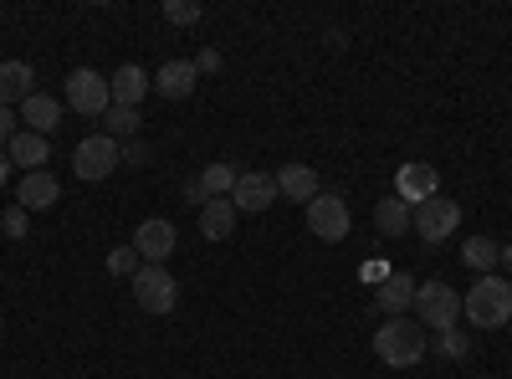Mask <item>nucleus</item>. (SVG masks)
Returning <instances> with one entry per match:
<instances>
[{
	"label": "nucleus",
	"mask_w": 512,
	"mask_h": 379,
	"mask_svg": "<svg viewBox=\"0 0 512 379\" xmlns=\"http://www.w3.org/2000/svg\"><path fill=\"white\" fill-rule=\"evenodd\" d=\"M154 88V77L139 67V62H123L113 77H108V93H113V108H139Z\"/></svg>",
	"instance_id": "obj_11"
},
{
	"label": "nucleus",
	"mask_w": 512,
	"mask_h": 379,
	"mask_svg": "<svg viewBox=\"0 0 512 379\" xmlns=\"http://www.w3.org/2000/svg\"><path fill=\"white\" fill-rule=\"evenodd\" d=\"M57 200H62V180H57L52 170L21 175V185H16V205H21V210H52Z\"/></svg>",
	"instance_id": "obj_13"
},
{
	"label": "nucleus",
	"mask_w": 512,
	"mask_h": 379,
	"mask_svg": "<svg viewBox=\"0 0 512 379\" xmlns=\"http://www.w3.org/2000/svg\"><path fill=\"white\" fill-rule=\"evenodd\" d=\"M123 159H128V164H144V159H149V144H128Z\"/></svg>",
	"instance_id": "obj_32"
},
{
	"label": "nucleus",
	"mask_w": 512,
	"mask_h": 379,
	"mask_svg": "<svg viewBox=\"0 0 512 379\" xmlns=\"http://www.w3.org/2000/svg\"><path fill=\"white\" fill-rule=\"evenodd\" d=\"M200 185H205L210 200H231V190H236V170H231V164H205V170H200Z\"/></svg>",
	"instance_id": "obj_24"
},
{
	"label": "nucleus",
	"mask_w": 512,
	"mask_h": 379,
	"mask_svg": "<svg viewBox=\"0 0 512 379\" xmlns=\"http://www.w3.org/2000/svg\"><path fill=\"white\" fill-rule=\"evenodd\" d=\"M134 303H139L144 313H175L180 282L169 277L164 267H139V277H134Z\"/></svg>",
	"instance_id": "obj_7"
},
{
	"label": "nucleus",
	"mask_w": 512,
	"mask_h": 379,
	"mask_svg": "<svg viewBox=\"0 0 512 379\" xmlns=\"http://www.w3.org/2000/svg\"><path fill=\"white\" fill-rule=\"evenodd\" d=\"M349 226H354V216H349L344 195H328V190H323L318 200H308V231H313L318 241H344Z\"/></svg>",
	"instance_id": "obj_8"
},
{
	"label": "nucleus",
	"mask_w": 512,
	"mask_h": 379,
	"mask_svg": "<svg viewBox=\"0 0 512 379\" xmlns=\"http://www.w3.org/2000/svg\"><path fill=\"white\" fill-rule=\"evenodd\" d=\"M461 262L472 267V272H482V277H487V272L502 262V246H497L492 236H466V241H461Z\"/></svg>",
	"instance_id": "obj_22"
},
{
	"label": "nucleus",
	"mask_w": 512,
	"mask_h": 379,
	"mask_svg": "<svg viewBox=\"0 0 512 379\" xmlns=\"http://www.w3.org/2000/svg\"><path fill=\"white\" fill-rule=\"evenodd\" d=\"M118 164H123V149H118V139H108V134H88V139L72 149L77 180H108Z\"/></svg>",
	"instance_id": "obj_5"
},
{
	"label": "nucleus",
	"mask_w": 512,
	"mask_h": 379,
	"mask_svg": "<svg viewBox=\"0 0 512 379\" xmlns=\"http://www.w3.org/2000/svg\"><path fill=\"white\" fill-rule=\"evenodd\" d=\"M277 195H287V200H297V205L318 200V195H323L318 170H313V164H282V170H277Z\"/></svg>",
	"instance_id": "obj_16"
},
{
	"label": "nucleus",
	"mask_w": 512,
	"mask_h": 379,
	"mask_svg": "<svg viewBox=\"0 0 512 379\" xmlns=\"http://www.w3.org/2000/svg\"><path fill=\"white\" fill-rule=\"evenodd\" d=\"M395 195L415 210V205L441 195V175L431 170V164H400V170H395Z\"/></svg>",
	"instance_id": "obj_10"
},
{
	"label": "nucleus",
	"mask_w": 512,
	"mask_h": 379,
	"mask_svg": "<svg viewBox=\"0 0 512 379\" xmlns=\"http://www.w3.org/2000/svg\"><path fill=\"white\" fill-rule=\"evenodd\" d=\"M139 262H144V257H139L134 246H113V251H108V272H113V277H139Z\"/></svg>",
	"instance_id": "obj_26"
},
{
	"label": "nucleus",
	"mask_w": 512,
	"mask_h": 379,
	"mask_svg": "<svg viewBox=\"0 0 512 379\" xmlns=\"http://www.w3.org/2000/svg\"><path fill=\"white\" fill-rule=\"evenodd\" d=\"M466 349H472V344H466V333H456V328H446V333H441V354H451V359H461Z\"/></svg>",
	"instance_id": "obj_29"
},
{
	"label": "nucleus",
	"mask_w": 512,
	"mask_h": 379,
	"mask_svg": "<svg viewBox=\"0 0 512 379\" xmlns=\"http://www.w3.org/2000/svg\"><path fill=\"white\" fill-rule=\"evenodd\" d=\"M502 267H507V272H512V246H507V251H502Z\"/></svg>",
	"instance_id": "obj_34"
},
{
	"label": "nucleus",
	"mask_w": 512,
	"mask_h": 379,
	"mask_svg": "<svg viewBox=\"0 0 512 379\" xmlns=\"http://www.w3.org/2000/svg\"><path fill=\"white\" fill-rule=\"evenodd\" d=\"M415 313H420V328L446 333V328H456V318H461V292H456L451 282H420V287H415Z\"/></svg>",
	"instance_id": "obj_3"
},
{
	"label": "nucleus",
	"mask_w": 512,
	"mask_h": 379,
	"mask_svg": "<svg viewBox=\"0 0 512 379\" xmlns=\"http://www.w3.org/2000/svg\"><path fill=\"white\" fill-rule=\"evenodd\" d=\"M231 205L236 210H267L277 205V175H262V170H251V175H236V190H231Z\"/></svg>",
	"instance_id": "obj_12"
},
{
	"label": "nucleus",
	"mask_w": 512,
	"mask_h": 379,
	"mask_svg": "<svg viewBox=\"0 0 512 379\" xmlns=\"http://www.w3.org/2000/svg\"><path fill=\"white\" fill-rule=\"evenodd\" d=\"M456 226H461V205H456V200H446V195H436V200L415 205V226H410V231H420V241L441 246V241H451V236H456Z\"/></svg>",
	"instance_id": "obj_6"
},
{
	"label": "nucleus",
	"mask_w": 512,
	"mask_h": 379,
	"mask_svg": "<svg viewBox=\"0 0 512 379\" xmlns=\"http://www.w3.org/2000/svg\"><path fill=\"white\" fill-rule=\"evenodd\" d=\"M195 82H200L195 62H164V67L154 72V93H159V98H169V103H180V98H190V93H195Z\"/></svg>",
	"instance_id": "obj_17"
},
{
	"label": "nucleus",
	"mask_w": 512,
	"mask_h": 379,
	"mask_svg": "<svg viewBox=\"0 0 512 379\" xmlns=\"http://www.w3.org/2000/svg\"><path fill=\"white\" fill-rule=\"evenodd\" d=\"M175 246H180V231H175V221H164V216H149L134 231V251H139L149 267H164L169 257H175Z\"/></svg>",
	"instance_id": "obj_9"
},
{
	"label": "nucleus",
	"mask_w": 512,
	"mask_h": 379,
	"mask_svg": "<svg viewBox=\"0 0 512 379\" xmlns=\"http://www.w3.org/2000/svg\"><path fill=\"white\" fill-rule=\"evenodd\" d=\"M26 216H31V210H21V205H11V210H6V216H0V231H6L11 241H21V236H26V226H31Z\"/></svg>",
	"instance_id": "obj_27"
},
{
	"label": "nucleus",
	"mask_w": 512,
	"mask_h": 379,
	"mask_svg": "<svg viewBox=\"0 0 512 379\" xmlns=\"http://www.w3.org/2000/svg\"><path fill=\"white\" fill-rule=\"evenodd\" d=\"M6 154H11V164H26V175H31V170H41V164H47L52 144L41 139V134H31V129H21V134L6 144Z\"/></svg>",
	"instance_id": "obj_19"
},
{
	"label": "nucleus",
	"mask_w": 512,
	"mask_h": 379,
	"mask_svg": "<svg viewBox=\"0 0 512 379\" xmlns=\"http://www.w3.org/2000/svg\"><path fill=\"white\" fill-rule=\"evenodd\" d=\"M200 16H205L200 0H164V21L169 26H195Z\"/></svg>",
	"instance_id": "obj_25"
},
{
	"label": "nucleus",
	"mask_w": 512,
	"mask_h": 379,
	"mask_svg": "<svg viewBox=\"0 0 512 379\" xmlns=\"http://www.w3.org/2000/svg\"><path fill=\"white\" fill-rule=\"evenodd\" d=\"M374 226H379L384 236H405V231L415 226V210H410L400 195H390V200L374 205Z\"/></svg>",
	"instance_id": "obj_21"
},
{
	"label": "nucleus",
	"mask_w": 512,
	"mask_h": 379,
	"mask_svg": "<svg viewBox=\"0 0 512 379\" xmlns=\"http://www.w3.org/2000/svg\"><path fill=\"white\" fill-rule=\"evenodd\" d=\"M461 313L472 328H507L512 323V282H502L497 272L477 277L472 292L461 298Z\"/></svg>",
	"instance_id": "obj_2"
},
{
	"label": "nucleus",
	"mask_w": 512,
	"mask_h": 379,
	"mask_svg": "<svg viewBox=\"0 0 512 379\" xmlns=\"http://www.w3.org/2000/svg\"><path fill=\"white\" fill-rule=\"evenodd\" d=\"M425 328L415 323V318H384L379 328H374V354H379V364H390V369H415L420 359H425Z\"/></svg>",
	"instance_id": "obj_1"
},
{
	"label": "nucleus",
	"mask_w": 512,
	"mask_h": 379,
	"mask_svg": "<svg viewBox=\"0 0 512 379\" xmlns=\"http://www.w3.org/2000/svg\"><path fill=\"white\" fill-rule=\"evenodd\" d=\"M62 103H67L72 113H82V118H103V113L113 108L108 77H103V72H93V67L67 72V93H62Z\"/></svg>",
	"instance_id": "obj_4"
},
{
	"label": "nucleus",
	"mask_w": 512,
	"mask_h": 379,
	"mask_svg": "<svg viewBox=\"0 0 512 379\" xmlns=\"http://www.w3.org/2000/svg\"><path fill=\"white\" fill-rule=\"evenodd\" d=\"M139 108H108L103 113V134L108 139H128V144H134V134H139Z\"/></svg>",
	"instance_id": "obj_23"
},
{
	"label": "nucleus",
	"mask_w": 512,
	"mask_h": 379,
	"mask_svg": "<svg viewBox=\"0 0 512 379\" xmlns=\"http://www.w3.org/2000/svg\"><path fill=\"white\" fill-rule=\"evenodd\" d=\"M16 123H21V113H16V108H0V149H6V144H11L16 134H21Z\"/></svg>",
	"instance_id": "obj_28"
},
{
	"label": "nucleus",
	"mask_w": 512,
	"mask_h": 379,
	"mask_svg": "<svg viewBox=\"0 0 512 379\" xmlns=\"http://www.w3.org/2000/svg\"><path fill=\"white\" fill-rule=\"evenodd\" d=\"M477 379H492V374H477Z\"/></svg>",
	"instance_id": "obj_35"
},
{
	"label": "nucleus",
	"mask_w": 512,
	"mask_h": 379,
	"mask_svg": "<svg viewBox=\"0 0 512 379\" xmlns=\"http://www.w3.org/2000/svg\"><path fill=\"white\" fill-rule=\"evenodd\" d=\"M236 231V205L231 200H210L205 210H200V236L205 241H226Z\"/></svg>",
	"instance_id": "obj_20"
},
{
	"label": "nucleus",
	"mask_w": 512,
	"mask_h": 379,
	"mask_svg": "<svg viewBox=\"0 0 512 379\" xmlns=\"http://www.w3.org/2000/svg\"><path fill=\"white\" fill-rule=\"evenodd\" d=\"M21 123L31 134H41V139H52L57 129H62V103L52 98V93H31L26 103H21Z\"/></svg>",
	"instance_id": "obj_15"
},
{
	"label": "nucleus",
	"mask_w": 512,
	"mask_h": 379,
	"mask_svg": "<svg viewBox=\"0 0 512 379\" xmlns=\"http://www.w3.org/2000/svg\"><path fill=\"white\" fill-rule=\"evenodd\" d=\"M195 72H221V52H216V47H205V52L195 57Z\"/></svg>",
	"instance_id": "obj_31"
},
{
	"label": "nucleus",
	"mask_w": 512,
	"mask_h": 379,
	"mask_svg": "<svg viewBox=\"0 0 512 379\" xmlns=\"http://www.w3.org/2000/svg\"><path fill=\"white\" fill-rule=\"evenodd\" d=\"M415 277H405V272H390L379 282V292H374V308L384 313V318H405L410 308H415Z\"/></svg>",
	"instance_id": "obj_14"
},
{
	"label": "nucleus",
	"mask_w": 512,
	"mask_h": 379,
	"mask_svg": "<svg viewBox=\"0 0 512 379\" xmlns=\"http://www.w3.org/2000/svg\"><path fill=\"white\" fill-rule=\"evenodd\" d=\"M185 200H190V205H200V210L210 205V195H205V185H200V175H190V180H185Z\"/></svg>",
	"instance_id": "obj_30"
},
{
	"label": "nucleus",
	"mask_w": 512,
	"mask_h": 379,
	"mask_svg": "<svg viewBox=\"0 0 512 379\" xmlns=\"http://www.w3.org/2000/svg\"><path fill=\"white\" fill-rule=\"evenodd\" d=\"M36 72L26 67V62H0V108H21L36 88Z\"/></svg>",
	"instance_id": "obj_18"
},
{
	"label": "nucleus",
	"mask_w": 512,
	"mask_h": 379,
	"mask_svg": "<svg viewBox=\"0 0 512 379\" xmlns=\"http://www.w3.org/2000/svg\"><path fill=\"white\" fill-rule=\"evenodd\" d=\"M6 180H11V154L0 149V185H6Z\"/></svg>",
	"instance_id": "obj_33"
}]
</instances>
